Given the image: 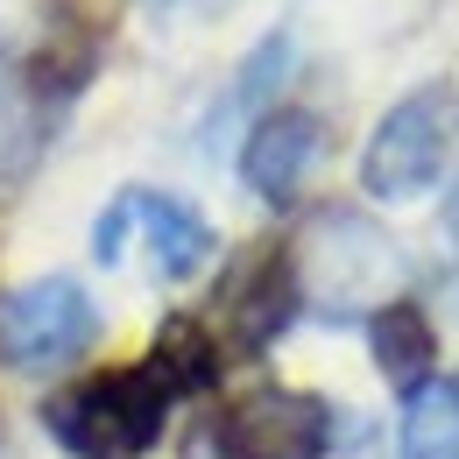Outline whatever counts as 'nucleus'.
<instances>
[{
	"label": "nucleus",
	"instance_id": "nucleus-1",
	"mask_svg": "<svg viewBox=\"0 0 459 459\" xmlns=\"http://www.w3.org/2000/svg\"><path fill=\"white\" fill-rule=\"evenodd\" d=\"M283 262H290V283H297V304H311L318 318H353V311L375 318L382 304H396V283H403L396 240L353 205L311 212Z\"/></svg>",
	"mask_w": 459,
	"mask_h": 459
},
{
	"label": "nucleus",
	"instance_id": "nucleus-2",
	"mask_svg": "<svg viewBox=\"0 0 459 459\" xmlns=\"http://www.w3.org/2000/svg\"><path fill=\"white\" fill-rule=\"evenodd\" d=\"M163 410H170V389L149 368H120V375H100V382H85V389L50 403V438L64 453H85V459L142 453V446H156Z\"/></svg>",
	"mask_w": 459,
	"mask_h": 459
},
{
	"label": "nucleus",
	"instance_id": "nucleus-3",
	"mask_svg": "<svg viewBox=\"0 0 459 459\" xmlns=\"http://www.w3.org/2000/svg\"><path fill=\"white\" fill-rule=\"evenodd\" d=\"M453 142H459V100L446 85L396 100L389 114L375 120V142H368V156H360L368 198H417L431 177L446 170Z\"/></svg>",
	"mask_w": 459,
	"mask_h": 459
},
{
	"label": "nucleus",
	"instance_id": "nucleus-4",
	"mask_svg": "<svg viewBox=\"0 0 459 459\" xmlns=\"http://www.w3.org/2000/svg\"><path fill=\"white\" fill-rule=\"evenodd\" d=\"M92 340H100V311L71 276H43V283H22L0 297V360L14 375L71 368Z\"/></svg>",
	"mask_w": 459,
	"mask_h": 459
},
{
	"label": "nucleus",
	"instance_id": "nucleus-5",
	"mask_svg": "<svg viewBox=\"0 0 459 459\" xmlns=\"http://www.w3.org/2000/svg\"><path fill=\"white\" fill-rule=\"evenodd\" d=\"M333 438L325 403L304 389H255L233 403L227 417V446L233 459H318Z\"/></svg>",
	"mask_w": 459,
	"mask_h": 459
},
{
	"label": "nucleus",
	"instance_id": "nucleus-6",
	"mask_svg": "<svg viewBox=\"0 0 459 459\" xmlns=\"http://www.w3.org/2000/svg\"><path fill=\"white\" fill-rule=\"evenodd\" d=\"M318 156H325V127L318 114H283L255 120V134H247V149H240V177H247V191L262 198V205H290L297 191H304V177L318 170Z\"/></svg>",
	"mask_w": 459,
	"mask_h": 459
},
{
	"label": "nucleus",
	"instance_id": "nucleus-7",
	"mask_svg": "<svg viewBox=\"0 0 459 459\" xmlns=\"http://www.w3.org/2000/svg\"><path fill=\"white\" fill-rule=\"evenodd\" d=\"M134 227L149 233V255H156V269H163L170 283L198 276V269L212 262V227H205V212H191L184 198L134 191Z\"/></svg>",
	"mask_w": 459,
	"mask_h": 459
},
{
	"label": "nucleus",
	"instance_id": "nucleus-8",
	"mask_svg": "<svg viewBox=\"0 0 459 459\" xmlns=\"http://www.w3.org/2000/svg\"><path fill=\"white\" fill-rule=\"evenodd\" d=\"M368 353H375V368L396 382V389H424L431 382V360H438V333H431V318L417 311V304H382L375 318H368Z\"/></svg>",
	"mask_w": 459,
	"mask_h": 459
},
{
	"label": "nucleus",
	"instance_id": "nucleus-9",
	"mask_svg": "<svg viewBox=\"0 0 459 459\" xmlns=\"http://www.w3.org/2000/svg\"><path fill=\"white\" fill-rule=\"evenodd\" d=\"M227 304H233V325H240V340H247V346H269V340L290 325V311H297L290 262H283V255H269V262H247V269H240V283L227 290Z\"/></svg>",
	"mask_w": 459,
	"mask_h": 459
},
{
	"label": "nucleus",
	"instance_id": "nucleus-10",
	"mask_svg": "<svg viewBox=\"0 0 459 459\" xmlns=\"http://www.w3.org/2000/svg\"><path fill=\"white\" fill-rule=\"evenodd\" d=\"M396 459H459V389L453 382H424L403 403Z\"/></svg>",
	"mask_w": 459,
	"mask_h": 459
},
{
	"label": "nucleus",
	"instance_id": "nucleus-11",
	"mask_svg": "<svg viewBox=\"0 0 459 459\" xmlns=\"http://www.w3.org/2000/svg\"><path fill=\"white\" fill-rule=\"evenodd\" d=\"M142 368L170 389V403L191 396V389H205V382H212V340H205V325H198V318H170L163 340H156V353H149Z\"/></svg>",
	"mask_w": 459,
	"mask_h": 459
},
{
	"label": "nucleus",
	"instance_id": "nucleus-12",
	"mask_svg": "<svg viewBox=\"0 0 459 459\" xmlns=\"http://www.w3.org/2000/svg\"><path fill=\"white\" fill-rule=\"evenodd\" d=\"M283 71H290V36H269V43L255 50V57L240 64V78H233L227 107H255V100H262V92H269V85H276Z\"/></svg>",
	"mask_w": 459,
	"mask_h": 459
},
{
	"label": "nucleus",
	"instance_id": "nucleus-13",
	"mask_svg": "<svg viewBox=\"0 0 459 459\" xmlns=\"http://www.w3.org/2000/svg\"><path fill=\"white\" fill-rule=\"evenodd\" d=\"M127 227H134V191H120L114 205H107V220L92 227V255H100V262H120V240H127Z\"/></svg>",
	"mask_w": 459,
	"mask_h": 459
},
{
	"label": "nucleus",
	"instance_id": "nucleus-14",
	"mask_svg": "<svg viewBox=\"0 0 459 459\" xmlns=\"http://www.w3.org/2000/svg\"><path fill=\"white\" fill-rule=\"evenodd\" d=\"M177 459H233V446H227V431H205V424H198V431L184 438V453H177Z\"/></svg>",
	"mask_w": 459,
	"mask_h": 459
},
{
	"label": "nucleus",
	"instance_id": "nucleus-15",
	"mask_svg": "<svg viewBox=\"0 0 459 459\" xmlns=\"http://www.w3.org/2000/svg\"><path fill=\"white\" fill-rule=\"evenodd\" d=\"M71 7H78V22H85V29H107V22L120 14V0H71Z\"/></svg>",
	"mask_w": 459,
	"mask_h": 459
},
{
	"label": "nucleus",
	"instance_id": "nucleus-16",
	"mask_svg": "<svg viewBox=\"0 0 459 459\" xmlns=\"http://www.w3.org/2000/svg\"><path fill=\"white\" fill-rule=\"evenodd\" d=\"M453 233H459V198H453Z\"/></svg>",
	"mask_w": 459,
	"mask_h": 459
}]
</instances>
